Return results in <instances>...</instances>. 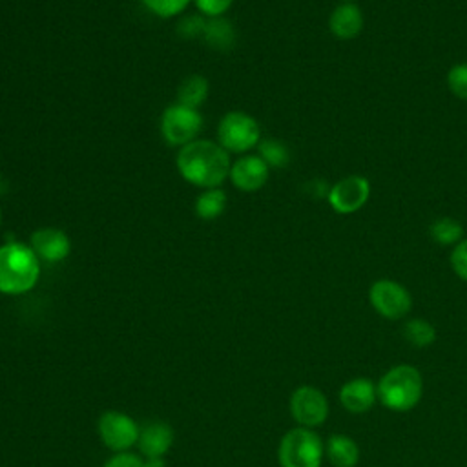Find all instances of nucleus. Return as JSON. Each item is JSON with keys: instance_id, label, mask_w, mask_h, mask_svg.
Segmentation results:
<instances>
[{"instance_id": "nucleus-1", "label": "nucleus", "mask_w": 467, "mask_h": 467, "mask_svg": "<svg viewBox=\"0 0 467 467\" xmlns=\"http://www.w3.org/2000/svg\"><path fill=\"white\" fill-rule=\"evenodd\" d=\"M177 170L184 181L199 188H219L230 175L228 151L212 140H192L182 146L175 159Z\"/></svg>"}, {"instance_id": "nucleus-2", "label": "nucleus", "mask_w": 467, "mask_h": 467, "mask_svg": "<svg viewBox=\"0 0 467 467\" xmlns=\"http://www.w3.org/2000/svg\"><path fill=\"white\" fill-rule=\"evenodd\" d=\"M40 275V263L31 246L5 243L0 246V292L18 296L29 292Z\"/></svg>"}, {"instance_id": "nucleus-3", "label": "nucleus", "mask_w": 467, "mask_h": 467, "mask_svg": "<svg viewBox=\"0 0 467 467\" xmlns=\"http://www.w3.org/2000/svg\"><path fill=\"white\" fill-rule=\"evenodd\" d=\"M376 387L383 407L394 412H407L421 400L423 378L416 367L401 363L389 368Z\"/></svg>"}, {"instance_id": "nucleus-4", "label": "nucleus", "mask_w": 467, "mask_h": 467, "mask_svg": "<svg viewBox=\"0 0 467 467\" xmlns=\"http://www.w3.org/2000/svg\"><path fill=\"white\" fill-rule=\"evenodd\" d=\"M323 454L325 445L321 438L306 427L288 431L277 449L281 467H321Z\"/></svg>"}, {"instance_id": "nucleus-5", "label": "nucleus", "mask_w": 467, "mask_h": 467, "mask_svg": "<svg viewBox=\"0 0 467 467\" xmlns=\"http://www.w3.org/2000/svg\"><path fill=\"white\" fill-rule=\"evenodd\" d=\"M217 140L226 151H250L261 140L259 122L244 111H228L219 120Z\"/></svg>"}, {"instance_id": "nucleus-6", "label": "nucleus", "mask_w": 467, "mask_h": 467, "mask_svg": "<svg viewBox=\"0 0 467 467\" xmlns=\"http://www.w3.org/2000/svg\"><path fill=\"white\" fill-rule=\"evenodd\" d=\"M201 128H202V117L193 108L175 102L162 111L161 133H162V139L171 146L182 148L190 144L192 140H195Z\"/></svg>"}, {"instance_id": "nucleus-7", "label": "nucleus", "mask_w": 467, "mask_h": 467, "mask_svg": "<svg viewBox=\"0 0 467 467\" xmlns=\"http://www.w3.org/2000/svg\"><path fill=\"white\" fill-rule=\"evenodd\" d=\"M372 308L385 319H403L412 308L410 292L394 279H378L368 288Z\"/></svg>"}, {"instance_id": "nucleus-8", "label": "nucleus", "mask_w": 467, "mask_h": 467, "mask_svg": "<svg viewBox=\"0 0 467 467\" xmlns=\"http://www.w3.org/2000/svg\"><path fill=\"white\" fill-rule=\"evenodd\" d=\"M370 197V182L363 175H347L328 188L327 201L339 215L356 213Z\"/></svg>"}, {"instance_id": "nucleus-9", "label": "nucleus", "mask_w": 467, "mask_h": 467, "mask_svg": "<svg viewBox=\"0 0 467 467\" xmlns=\"http://www.w3.org/2000/svg\"><path fill=\"white\" fill-rule=\"evenodd\" d=\"M290 414L299 427H317L328 416V401L325 394L310 385L296 389L290 396Z\"/></svg>"}, {"instance_id": "nucleus-10", "label": "nucleus", "mask_w": 467, "mask_h": 467, "mask_svg": "<svg viewBox=\"0 0 467 467\" xmlns=\"http://www.w3.org/2000/svg\"><path fill=\"white\" fill-rule=\"evenodd\" d=\"M139 427L133 418L124 412L108 410L99 420V434L111 451H126L139 441Z\"/></svg>"}, {"instance_id": "nucleus-11", "label": "nucleus", "mask_w": 467, "mask_h": 467, "mask_svg": "<svg viewBox=\"0 0 467 467\" xmlns=\"http://www.w3.org/2000/svg\"><path fill=\"white\" fill-rule=\"evenodd\" d=\"M270 168L259 155H243L230 166V181L237 190L257 192L268 181Z\"/></svg>"}, {"instance_id": "nucleus-12", "label": "nucleus", "mask_w": 467, "mask_h": 467, "mask_svg": "<svg viewBox=\"0 0 467 467\" xmlns=\"http://www.w3.org/2000/svg\"><path fill=\"white\" fill-rule=\"evenodd\" d=\"M29 246L36 254L38 259L49 261V263H58L69 255L71 250V241L66 232L58 228H38L31 234L29 237Z\"/></svg>"}, {"instance_id": "nucleus-13", "label": "nucleus", "mask_w": 467, "mask_h": 467, "mask_svg": "<svg viewBox=\"0 0 467 467\" xmlns=\"http://www.w3.org/2000/svg\"><path fill=\"white\" fill-rule=\"evenodd\" d=\"M365 27V16L356 2H343L332 9L328 29L337 40H352Z\"/></svg>"}, {"instance_id": "nucleus-14", "label": "nucleus", "mask_w": 467, "mask_h": 467, "mask_svg": "<svg viewBox=\"0 0 467 467\" xmlns=\"http://www.w3.org/2000/svg\"><path fill=\"white\" fill-rule=\"evenodd\" d=\"M378 400V387L368 378H354L343 383L339 389L341 405L354 414H361L372 409Z\"/></svg>"}, {"instance_id": "nucleus-15", "label": "nucleus", "mask_w": 467, "mask_h": 467, "mask_svg": "<svg viewBox=\"0 0 467 467\" xmlns=\"http://www.w3.org/2000/svg\"><path fill=\"white\" fill-rule=\"evenodd\" d=\"M137 443L146 458H164L173 443V429L164 421H151L140 429Z\"/></svg>"}, {"instance_id": "nucleus-16", "label": "nucleus", "mask_w": 467, "mask_h": 467, "mask_svg": "<svg viewBox=\"0 0 467 467\" xmlns=\"http://www.w3.org/2000/svg\"><path fill=\"white\" fill-rule=\"evenodd\" d=\"M325 454L334 467H356L359 462L358 443L347 434H332L325 443Z\"/></svg>"}, {"instance_id": "nucleus-17", "label": "nucleus", "mask_w": 467, "mask_h": 467, "mask_svg": "<svg viewBox=\"0 0 467 467\" xmlns=\"http://www.w3.org/2000/svg\"><path fill=\"white\" fill-rule=\"evenodd\" d=\"M201 36L210 47H213L217 51H230L235 44L234 26L221 16H213V18L206 20Z\"/></svg>"}, {"instance_id": "nucleus-18", "label": "nucleus", "mask_w": 467, "mask_h": 467, "mask_svg": "<svg viewBox=\"0 0 467 467\" xmlns=\"http://www.w3.org/2000/svg\"><path fill=\"white\" fill-rule=\"evenodd\" d=\"M208 89H210V84L206 77L190 75L177 88V104L197 109L206 100Z\"/></svg>"}, {"instance_id": "nucleus-19", "label": "nucleus", "mask_w": 467, "mask_h": 467, "mask_svg": "<svg viewBox=\"0 0 467 467\" xmlns=\"http://www.w3.org/2000/svg\"><path fill=\"white\" fill-rule=\"evenodd\" d=\"M431 239L441 246H456L463 237V224L454 217H440L429 226Z\"/></svg>"}, {"instance_id": "nucleus-20", "label": "nucleus", "mask_w": 467, "mask_h": 467, "mask_svg": "<svg viewBox=\"0 0 467 467\" xmlns=\"http://www.w3.org/2000/svg\"><path fill=\"white\" fill-rule=\"evenodd\" d=\"M403 337L409 341L412 347L425 348L431 347L436 341V328L431 321L421 319V317H412L403 323Z\"/></svg>"}, {"instance_id": "nucleus-21", "label": "nucleus", "mask_w": 467, "mask_h": 467, "mask_svg": "<svg viewBox=\"0 0 467 467\" xmlns=\"http://www.w3.org/2000/svg\"><path fill=\"white\" fill-rule=\"evenodd\" d=\"M226 206V193L221 188H208L204 190L195 201V213L204 219H217Z\"/></svg>"}, {"instance_id": "nucleus-22", "label": "nucleus", "mask_w": 467, "mask_h": 467, "mask_svg": "<svg viewBox=\"0 0 467 467\" xmlns=\"http://www.w3.org/2000/svg\"><path fill=\"white\" fill-rule=\"evenodd\" d=\"M257 150L259 157L268 164V168H283L290 162L288 148L277 139H261Z\"/></svg>"}, {"instance_id": "nucleus-23", "label": "nucleus", "mask_w": 467, "mask_h": 467, "mask_svg": "<svg viewBox=\"0 0 467 467\" xmlns=\"http://www.w3.org/2000/svg\"><path fill=\"white\" fill-rule=\"evenodd\" d=\"M447 88L449 91L467 102V62H458L447 71Z\"/></svg>"}, {"instance_id": "nucleus-24", "label": "nucleus", "mask_w": 467, "mask_h": 467, "mask_svg": "<svg viewBox=\"0 0 467 467\" xmlns=\"http://www.w3.org/2000/svg\"><path fill=\"white\" fill-rule=\"evenodd\" d=\"M142 5L161 18H171L181 15L190 0H140Z\"/></svg>"}, {"instance_id": "nucleus-25", "label": "nucleus", "mask_w": 467, "mask_h": 467, "mask_svg": "<svg viewBox=\"0 0 467 467\" xmlns=\"http://www.w3.org/2000/svg\"><path fill=\"white\" fill-rule=\"evenodd\" d=\"M451 266L452 272L467 283V239H462L451 252Z\"/></svg>"}, {"instance_id": "nucleus-26", "label": "nucleus", "mask_w": 467, "mask_h": 467, "mask_svg": "<svg viewBox=\"0 0 467 467\" xmlns=\"http://www.w3.org/2000/svg\"><path fill=\"white\" fill-rule=\"evenodd\" d=\"M204 24H206V20H204L201 15H190V16L182 18V20L177 24V31H179V35L184 36V38H195V36L202 35Z\"/></svg>"}, {"instance_id": "nucleus-27", "label": "nucleus", "mask_w": 467, "mask_h": 467, "mask_svg": "<svg viewBox=\"0 0 467 467\" xmlns=\"http://www.w3.org/2000/svg\"><path fill=\"white\" fill-rule=\"evenodd\" d=\"M193 2H195L197 9H199L202 15L210 16V18L221 16V15L226 13V11L230 9V5L234 4V0H193Z\"/></svg>"}, {"instance_id": "nucleus-28", "label": "nucleus", "mask_w": 467, "mask_h": 467, "mask_svg": "<svg viewBox=\"0 0 467 467\" xmlns=\"http://www.w3.org/2000/svg\"><path fill=\"white\" fill-rule=\"evenodd\" d=\"M104 467H146V462L131 452H119L109 458Z\"/></svg>"}, {"instance_id": "nucleus-29", "label": "nucleus", "mask_w": 467, "mask_h": 467, "mask_svg": "<svg viewBox=\"0 0 467 467\" xmlns=\"http://www.w3.org/2000/svg\"><path fill=\"white\" fill-rule=\"evenodd\" d=\"M343 2H354V0H343Z\"/></svg>"}, {"instance_id": "nucleus-30", "label": "nucleus", "mask_w": 467, "mask_h": 467, "mask_svg": "<svg viewBox=\"0 0 467 467\" xmlns=\"http://www.w3.org/2000/svg\"><path fill=\"white\" fill-rule=\"evenodd\" d=\"M0 223H2V212H0Z\"/></svg>"}]
</instances>
